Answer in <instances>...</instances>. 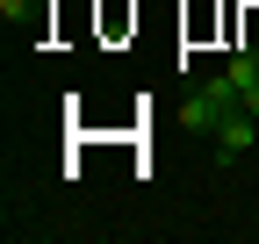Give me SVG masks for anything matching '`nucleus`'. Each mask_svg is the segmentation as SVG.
Segmentation results:
<instances>
[{
  "label": "nucleus",
  "instance_id": "nucleus-1",
  "mask_svg": "<svg viewBox=\"0 0 259 244\" xmlns=\"http://www.w3.org/2000/svg\"><path fill=\"white\" fill-rule=\"evenodd\" d=\"M231 108H245L238 101V86H231V72H216V79H202L187 94V130H202V137H216V122L231 115Z\"/></svg>",
  "mask_w": 259,
  "mask_h": 244
},
{
  "label": "nucleus",
  "instance_id": "nucleus-2",
  "mask_svg": "<svg viewBox=\"0 0 259 244\" xmlns=\"http://www.w3.org/2000/svg\"><path fill=\"white\" fill-rule=\"evenodd\" d=\"M252 144H259V115L231 108V115L216 122V151H231V158H238V151H252Z\"/></svg>",
  "mask_w": 259,
  "mask_h": 244
},
{
  "label": "nucleus",
  "instance_id": "nucleus-3",
  "mask_svg": "<svg viewBox=\"0 0 259 244\" xmlns=\"http://www.w3.org/2000/svg\"><path fill=\"white\" fill-rule=\"evenodd\" d=\"M0 15H8V22H22V15H29V0H0Z\"/></svg>",
  "mask_w": 259,
  "mask_h": 244
}]
</instances>
